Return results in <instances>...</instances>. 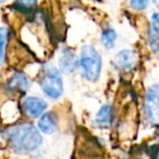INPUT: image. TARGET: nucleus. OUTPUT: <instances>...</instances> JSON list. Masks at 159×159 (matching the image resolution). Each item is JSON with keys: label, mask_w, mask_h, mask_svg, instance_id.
I'll return each mask as SVG.
<instances>
[{"label": "nucleus", "mask_w": 159, "mask_h": 159, "mask_svg": "<svg viewBox=\"0 0 159 159\" xmlns=\"http://www.w3.org/2000/svg\"><path fill=\"white\" fill-rule=\"evenodd\" d=\"M2 137L10 149L18 155L35 152L43 143L40 132L30 122H21L8 126L2 132Z\"/></svg>", "instance_id": "nucleus-1"}, {"label": "nucleus", "mask_w": 159, "mask_h": 159, "mask_svg": "<svg viewBox=\"0 0 159 159\" xmlns=\"http://www.w3.org/2000/svg\"><path fill=\"white\" fill-rule=\"evenodd\" d=\"M79 66L82 75L89 82H96L100 77L102 68V56L92 45H84L80 53Z\"/></svg>", "instance_id": "nucleus-2"}, {"label": "nucleus", "mask_w": 159, "mask_h": 159, "mask_svg": "<svg viewBox=\"0 0 159 159\" xmlns=\"http://www.w3.org/2000/svg\"><path fill=\"white\" fill-rule=\"evenodd\" d=\"M38 84L43 93L50 99H58L63 94V81L61 73L53 66L46 64L43 66Z\"/></svg>", "instance_id": "nucleus-3"}, {"label": "nucleus", "mask_w": 159, "mask_h": 159, "mask_svg": "<svg viewBox=\"0 0 159 159\" xmlns=\"http://www.w3.org/2000/svg\"><path fill=\"white\" fill-rule=\"evenodd\" d=\"M144 111L148 123L159 125V84H154L146 92Z\"/></svg>", "instance_id": "nucleus-4"}, {"label": "nucleus", "mask_w": 159, "mask_h": 159, "mask_svg": "<svg viewBox=\"0 0 159 159\" xmlns=\"http://www.w3.org/2000/svg\"><path fill=\"white\" fill-rule=\"evenodd\" d=\"M31 87V80L29 79L25 73L23 72H14L11 76L8 79L5 85L6 92L10 95H22Z\"/></svg>", "instance_id": "nucleus-5"}, {"label": "nucleus", "mask_w": 159, "mask_h": 159, "mask_svg": "<svg viewBox=\"0 0 159 159\" xmlns=\"http://www.w3.org/2000/svg\"><path fill=\"white\" fill-rule=\"evenodd\" d=\"M47 109V102L43 98L36 96H27L22 102V110L26 117L31 119L40 118Z\"/></svg>", "instance_id": "nucleus-6"}, {"label": "nucleus", "mask_w": 159, "mask_h": 159, "mask_svg": "<svg viewBox=\"0 0 159 159\" xmlns=\"http://www.w3.org/2000/svg\"><path fill=\"white\" fill-rule=\"evenodd\" d=\"M116 63L119 68H121L123 71H131L134 69L137 62V55L133 50H121L116 55Z\"/></svg>", "instance_id": "nucleus-7"}, {"label": "nucleus", "mask_w": 159, "mask_h": 159, "mask_svg": "<svg viewBox=\"0 0 159 159\" xmlns=\"http://www.w3.org/2000/svg\"><path fill=\"white\" fill-rule=\"evenodd\" d=\"M58 124L57 117L53 112L49 111V112H45L42 117L38 119L37 129L39 132L44 133V134H52L56 131Z\"/></svg>", "instance_id": "nucleus-8"}, {"label": "nucleus", "mask_w": 159, "mask_h": 159, "mask_svg": "<svg viewBox=\"0 0 159 159\" xmlns=\"http://www.w3.org/2000/svg\"><path fill=\"white\" fill-rule=\"evenodd\" d=\"M148 43L154 52H159V12H155L152 16V24L148 30Z\"/></svg>", "instance_id": "nucleus-9"}, {"label": "nucleus", "mask_w": 159, "mask_h": 159, "mask_svg": "<svg viewBox=\"0 0 159 159\" xmlns=\"http://www.w3.org/2000/svg\"><path fill=\"white\" fill-rule=\"evenodd\" d=\"M77 64H79V62H77L75 55L72 52V50H70L69 48H64L59 58L60 69L64 73H71L76 70Z\"/></svg>", "instance_id": "nucleus-10"}, {"label": "nucleus", "mask_w": 159, "mask_h": 159, "mask_svg": "<svg viewBox=\"0 0 159 159\" xmlns=\"http://www.w3.org/2000/svg\"><path fill=\"white\" fill-rule=\"evenodd\" d=\"M95 123L97 126L102 129H107L112 123V108L110 105H104L98 110L95 117Z\"/></svg>", "instance_id": "nucleus-11"}, {"label": "nucleus", "mask_w": 159, "mask_h": 159, "mask_svg": "<svg viewBox=\"0 0 159 159\" xmlns=\"http://www.w3.org/2000/svg\"><path fill=\"white\" fill-rule=\"evenodd\" d=\"M9 30L6 26H0V68L3 66L7 58V46L9 42Z\"/></svg>", "instance_id": "nucleus-12"}, {"label": "nucleus", "mask_w": 159, "mask_h": 159, "mask_svg": "<svg viewBox=\"0 0 159 159\" xmlns=\"http://www.w3.org/2000/svg\"><path fill=\"white\" fill-rule=\"evenodd\" d=\"M117 39V33L112 29H106L102 33V43L106 49H112Z\"/></svg>", "instance_id": "nucleus-13"}, {"label": "nucleus", "mask_w": 159, "mask_h": 159, "mask_svg": "<svg viewBox=\"0 0 159 159\" xmlns=\"http://www.w3.org/2000/svg\"><path fill=\"white\" fill-rule=\"evenodd\" d=\"M36 1H16L13 3L16 10L21 12H30L36 7Z\"/></svg>", "instance_id": "nucleus-14"}, {"label": "nucleus", "mask_w": 159, "mask_h": 159, "mask_svg": "<svg viewBox=\"0 0 159 159\" xmlns=\"http://www.w3.org/2000/svg\"><path fill=\"white\" fill-rule=\"evenodd\" d=\"M130 6L133 10L141 11V10H145L147 8L148 1H145V0H134V1H131Z\"/></svg>", "instance_id": "nucleus-15"}, {"label": "nucleus", "mask_w": 159, "mask_h": 159, "mask_svg": "<svg viewBox=\"0 0 159 159\" xmlns=\"http://www.w3.org/2000/svg\"><path fill=\"white\" fill-rule=\"evenodd\" d=\"M157 159H159V149H158V152H157Z\"/></svg>", "instance_id": "nucleus-16"}]
</instances>
